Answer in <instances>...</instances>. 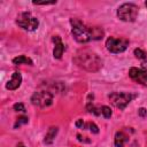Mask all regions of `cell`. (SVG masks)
<instances>
[{
	"instance_id": "1",
	"label": "cell",
	"mask_w": 147,
	"mask_h": 147,
	"mask_svg": "<svg viewBox=\"0 0 147 147\" xmlns=\"http://www.w3.org/2000/svg\"><path fill=\"white\" fill-rule=\"evenodd\" d=\"M72 36L78 42H88L91 40H99L103 37V31L99 26H87L77 18H71Z\"/></svg>"
},
{
	"instance_id": "9",
	"label": "cell",
	"mask_w": 147,
	"mask_h": 147,
	"mask_svg": "<svg viewBox=\"0 0 147 147\" xmlns=\"http://www.w3.org/2000/svg\"><path fill=\"white\" fill-rule=\"evenodd\" d=\"M21 82H22V76H21V74L17 72V71H15V72L13 74L11 78L8 80L6 87H7L8 90H11V91H13V90H16L17 87H20Z\"/></svg>"
},
{
	"instance_id": "3",
	"label": "cell",
	"mask_w": 147,
	"mask_h": 147,
	"mask_svg": "<svg viewBox=\"0 0 147 147\" xmlns=\"http://www.w3.org/2000/svg\"><path fill=\"white\" fill-rule=\"evenodd\" d=\"M138 15V7L133 3H123L117 9V17L124 22H133Z\"/></svg>"
},
{
	"instance_id": "2",
	"label": "cell",
	"mask_w": 147,
	"mask_h": 147,
	"mask_svg": "<svg viewBox=\"0 0 147 147\" xmlns=\"http://www.w3.org/2000/svg\"><path fill=\"white\" fill-rule=\"evenodd\" d=\"M74 61L78 67H80L87 71H98L102 67L101 59L95 53L87 51V49L79 51L76 54Z\"/></svg>"
},
{
	"instance_id": "14",
	"label": "cell",
	"mask_w": 147,
	"mask_h": 147,
	"mask_svg": "<svg viewBox=\"0 0 147 147\" xmlns=\"http://www.w3.org/2000/svg\"><path fill=\"white\" fill-rule=\"evenodd\" d=\"M86 108H87V110H88L90 113H92V114H94V115H100V114H101V108H96V107H95L93 103H91V102L87 103Z\"/></svg>"
},
{
	"instance_id": "11",
	"label": "cell",
	"mask_w": 147,
	"mask_h": 147,
	"mask_svg": "<svg viewBox=\"0 0 147 147\" xmlns=\"http://www.w3.org/2000/svg\"><path fill=\"white\" fill-rule=\"evenodd\" d=\"M127 140H129L127 134H125L123 131H121V132H117L115 134L114 142H115V146L116 147H124V145L127 142Z\"/></svg>"
},
{
	"instance_id": "8",
	"label": "cell",
	"mask_w": 147,
	"mask_h": 147,
	"mask_svg": "<svg viewBox=\"0 0 147 147\" xmlns=\"http://www.w3.org/2000/svg\"><path fill=\"white\" fill-rule=\"evenodd\" d=\"M129 75L130 77L139 83V84H142V85H147V71L145 69H138V68H131L130 71H129Z\"/></svg>"
},
{
	"instance_id": "4",
	"label": "cell",
	"mask_w": 147,
	"mask_h": 147,
	"mask_svg": "<svg viewBox=\"0 0 147 147\" xmlns=\"http://www.w3.org/2000/svg\"><path fill=\"white\" fill-rule=\"evenodd\" d=\"M16 23L20 28L26 31H34L39 25V21L30 13H21L16 18Z\"/></svg>"
},
{
	"instance_id": "16",
	"label": "cell",
	"mask_w": 147,
	"mask_h": 147,
	"mask_svg": "<svg viewBox=\"0 0 147 147\" xmlns=\"http://www.w3.org/2000/svg\"><path fill=\"white\" fill-rule=\"evenodd\" d=\"M101 114L103 115L105 118H109L111 116V110L108 106H102L101 107Z\"/></svg>"
},
{
	"instance_id": "24",
	"label": "cell",
	"mask_w": 147,
	"mask_h": 147,
	"mask_svg": "<svg viewBox=\"0 0 147 147\" xmlns=\"http://www.w3.org/2000/svg\"><path fill=\"white\" fill-rule=\"evenodd\" d=\"M17 147H24V146H23V145H22V144H20V145H18V146H17Z\"/></svg>"
},
{
	"instance_id": "22",
	"label": "cell",
	"mask_w": 147,
	"mask_h": 147,
	"mask_svg": "<svg viewBox=\"0 0 147 147\" xmlns=\"http://www.w3.org/2000/svg\"><path fill=\"white\" fill-rule=\"evenodd\" d=\"M146 113H147V110H146L145 108H140V109H139V115H140V116H145Z\"/></svg>"
},
{
	"instance_id": "25",
	"label": "cell",
	"mask_w": 147,
	"mask_h": 147,
	"mask_svg": "<svg viewBox=\"0 0 147 147\" xmlns=\"http://www.w3.org/2000/svg\"><path fill=\"white\" fill-rule=\"evenodd\" d=\"M146 7H147V1H146Z\"/></svg>"
},
{
	"instance_id": "12",
	"label": "cell",
	"mask_w": 147,
	"mask_h": 147,
	"mask_svg": "<svg viewBox=\"0 0 147 147\" xmlns=\"http://www.w3.org/2000/svg\"><path fill=\"white\" fill-rule=\"evenodd\" d=\"M13 63L14 64H30L31 65L32 64V60L29 59L25 55H20V56H17V57H15L13 60Z\"/></svg>"
},
{
	"instance_id": "13",
	"label": "cell",
	"mask_w": 147,
	"mask_h": 147,
	"mask_svg": "<svg viewBox=\"0 0 147 147\" xmlns=\"http://www.w3.org/2000/svg\"><path fill=\"white\" fill-rule=\"evenodd\" d=\"M56 132H57V127H51L49 131L47 132L46 137H45V142L46 144H51L54 140V138L56 136Z\"/></svg>"
},
{
	"instance_id": "17",
	"label": "cell",
	"mask_w": 147,
	"mask_h": 147,
	"mask_svg": "<svg viewBox=\"0 0 147 147\" xmlns=\"http://www.w3.org/2000/svg\"><path fill=\"white\" fill-rule=\"evenodd\" d=\"M85 127H88V130L92 131V132H94V133H98L99 132V129H98V126L94 123H87V124H85Z\"/></svg>"
},
{
	"instance_id": "21",
	"label": "cell",
	"mask_w": 147,
	"mask_h": 147,
	"mask_svg": "<svg viewBox=\"0 0 147 147\" xmlns=\"http://www.w3.org/2000/svg\"><path fill=\"white\" fill-rule=\"evenodd\" d=\"M33 3H34V5H54V3H55V1H52V2H47V1H42V2H37V1H34Z\"/></svg>"
},
{
	"instance_id": "7",
	"label": "cell",
	"mask_w": 147,
	"mask_h": 147,
	"mask_svg": "<svg viewBox=\"0 0 147 147\" xmlns=\"http://www.w3.org/2000/svg\"><path fill=\"white\" fill-rule=\"evenodd\" d=\"M31 101L34 106L45 108V107H48L49 105H52L53 94L48 91H38V92L33 93V95L31 98Z\"/></svg>"
},
{
	"instance_id": "15",
	"label": "cell",
	"mask_w": 147,
	"mask_h": 147,
	"mask_svg": "<svg viewBox=\"0 0 147 147\" xmlns=\"http://www.w3.org/2000/svg\"><path fill=\"white\" fill-rule=\"evenodd\" d=\"M134 55H136L138 59H141V60H146V57H147L146 52H144V51L140 49V48H136V49H134Z\"/></svg>"
},
{
	"instance_id": "6",
	"label": "cell",
	"mask_w": 147,
	"mask_h": 147,
	"mask_svg": "<svg viewBox=\"0 0 147 147\" xmlns=\"http://www.w3.org/2000/svg\"><path fill=\"white\" fill-rule=\"evenodd\" d=\"M129 46V40L125 38H115L110 37L106 40V47L111 53H122Z\"/></svg>"
},
{
	"instance_id": "5",
	"label": "cell",
	"mask_w": 147,
	"mask_h": 147,
	"mask_svg": "<svg viewBox=\"0 0 147 147\" xmlns=\"http://www.w3.org/2000/svg\"><path fill=\"white\" fill-rule=\"evenodd\" d=\"M134 98L133 94H130V93H125V92H114L111 94H109V100L110 102L116 107V108H119V109H124L131 101L132 99Z\"/></svg>"
},
{
	"instance_id": "10",
	"label": "cell",
	"mask_w": 147,
	"mask_h": 147,
	"mask_svg": "<svg viewBox=\"0 0 147 147\" xmlns=\"http://www.w3.org/2000/svg\"><path fill=\"white\" fill-rule=\"evenodd\" d=\"M53 41L55 42V47H54V51H53V55L55 59H61L62 54H63V51H64V45L62 44L61 41V38L59 36H55L53 37Z\"/></svg>"
},
{
	"instance_id": "18",
	"label": "cell",
	"mask_w": 147,
	"mask_h": 147,
	"mask_svg": "<svg viewBox=\"0 0 147 147\" xmlns=\"http://www.w3.org/2000/svg\"><path fill=\"white\" fill-rule=\"evenodd\" d=\"M14 109L16 111H25V108H24L23 103H15L14 105Z\"/></svg>"
},
{
	"instance_id": "23",
	"label": "cell",
	"mask_w": 147,
	"mask_h": 147,
	"mask_svg": "<svg viewBox=\"0 0 147 147\" xmlns=\"http://www.w3.org/2000/svg\"><path fill=\"white\" fill-rule=\"evenodd\" d=\"M141 68H142V69H145V70L147 71V60H145V61L141 63Z\"/></svg>"
},
{
	"instance_id": "19",
	"label": "cell",
	"mask_w": 147,
	"mask_h": 147,
	"mask_svg": "<svg viewBox=\"0 0 147 147\" xmlns=\"http://www.w3.org/2000/svg\"><path fill=\"white\" fill-rule=\"evenodd\" d=\"M24 123H28V117H20L18 119H17V122H16V124H15V127H17V125L20 126L21 124H24Z\"/></svg>"
},
{
	"instance_id": "20",
	"label": "cell",
	"mask_w": 147,
	"mask_h": 147,
	"mask_svg": "<svg viewBox=\"0 0 147 147\" xmlns=\"http://www.w3.org/2000/svg\"><path fill=\"white\" fill-rule=\"evenodd\" d=\"M76 126L79 127V129H85V123L83 122V119H78L76 122Z\"/></svg>"
}]
</instances>
